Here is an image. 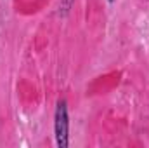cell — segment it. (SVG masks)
Returning a JSON list of instances; mask_svg holds the SVG:
<instances>
[{"mask_svg":"<svg viewBox=\"0 0 149 148\" xmlns=\"http://www.w3.org/2000/svg\"><path fill=\"white\" fill-rule=\"evenodd\" d=\"M108 2H109V4H113V2H114V0H108Z\"/></svg>","mask_w":149,"mask_h":148,"instance_id":"cell-3","label":"cell"},{"mask_svg":"<svg viewBox=\"0 0 149 148\" xmlns=\"http://www.w3.org/2000/svg\"><path fill=\"white\" fill-rule=\"evenodd\" d=\"M54 132H56V145L59 148H68L70 145V115L66 99H59L54 113Z\"/></svg>","mask_w":149,"mask_h":148,"instance_id":"cell-1","label":"cell"},{"mask_svg":"<svg viewBox=\"0 0 149 148\" xmlns=\"http://www.w3.org/2000/svg\"><path fill=\"white\" fill-rule=\"evenodd\" d=\"M71 4H73V0H61V14H63V16H66V14L70 12Z\"/></svg>","mask_w":149,"mask_h":148,"instance_id":"cell-2","label":"cell"}]
</instances>
